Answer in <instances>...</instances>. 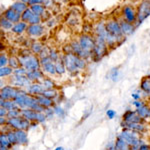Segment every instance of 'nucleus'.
<instances>
[{
  "instance_id": "51",
  "label": "nucleus",
  "mask_w": 150,
  "mask_h": 150,
  "mask_svg": "<svg viewBox=\"0 0 150 150\" xmlns=\"http://www.w3.org/2000/svg\"><path fill=\"white\" fill-rule=\"evenodd\" d=\"M106 115H107V117L109 118V119H113V118L115 117V115H116V112L114 110L109 109V110L106 111Z\"/></svg>"
},
{
  "instance_id": "11",
  "label": "nucleus",
  "mask_w": 150,
  "mask_h": 150,
  "mask_svg": "<svg viewBox=\"0 0 150 150\" xmlns=\"http://www.w3.org/2000/svg\"><path fill=\"white\" fill-rule=\"evenodd\" d=\"M28 96H29V94L27 92H25V91H23V90H18L17 95L14 98V101L16 102L19 108H21V109L26 108V101H27Z\"/></svg>"
},
{
  "instance_id": "22",
  "label": "nucleus",
  "mask_w": 150,
  "mask_h": 150,
  "mask_svg": "<svg viewBox=\"0 0 150 150\" xmlns=\"http://www.w3.org/2000/svg\"><path fill=\"white\" fill-rule=\"evenodd\" d=\"M0 106L5 108L7 111H11L14 109H19L18 105L14 100H0Z\"/></svg>"
},
{
  "instance_id": "30",
  "label": "nucleus",
  "mask_w": 150,
  "mask_h": 150,
  "mask_svg": "<svg viewBox=\"0 0 150 150\" xmlns=\"http://www.w3.org/2000/svg\"><path fill=\"white\" fill-rule=\"evenodd\" d=\"M42 66H43L44 71L47 72V73L52 74V75H54L55 73H56V66H55V64L53 63V61L47 62V63L43 64Z\"/></svg>"
},
{
  "instance_id": "28",
  "label": "nucleus",
  "mask_w": 150,
  "mask_h": 150,
  "mask_svg": "<svg viewBox=\"0 0 150 150\" xmlns=\"http://www.w3.org/2000/svg\"><path fill=\"white\" fill-rule=\"evenodd\" d=\"M11 8L13 9V10H15L17 13L21 14V13H23L26 9H27V6H26V3H24V2H22V1L21 2L19 1V2H15V3L12 4Z\"/></svg>"
},
{
  "instance_id": "31",
  "label": "nucleus",
  "mask_w": 150,
  "mask_h": 150,
  "mask_svg": "<svg viewBox=\"0 0 150 150\" xmlns=\"http://www.w3.org/2000/svg\"><path fill=\"white\" fill-rule=\"evenodd\" d=\"M140 88L142 89V91H144L146 94L150 95V78H145L141 81L140 84Z\"/></svg>"
},
{
  "instance_id": "9",
  "label": "nucleus",
  "mask_w": 150,
  "mask_h": 150,
  "mask_svg": "<svg viewBox=\"0 0 150 150\" xmlns=\"http://www.w3.org/2000/svg\"><path fill=\"white\" fill-rule=\"evenodd\" d=\"M63 62L65 64V67H66V70H68L70 73H74L78 69L75 65L73 53H67L63 58Z\"/></svg>"
},
{
  "instance_id": "41",
  "label": "nucleus",
  "mask_w": 150,
  "mask_h": 150,
  "mask_svg": "<svg viewBox=\"0 0 150 150\" xmlns=\"http://www.w3.org/2000/svg\"><path fill=\"white\" fill-rule=\"evenodd\" d=\"M31 48H32V51L36 53V54H40L41 51L43 50V45L41 44V43L39 42H35V43H33L32 44V46H31Z\"/></svg>"
},
{
  "instance_id": "45",
  "label": "nucleus",
  "mask_w": 150,
  "mask_h": 150,
  "mask_svg": "<svg viewBox=\"0 0 150 150\" xmlns=\"http://www.w3.org/2000/svg\"><path fill=\"white\" fill-rule=\"evenodd\" d=\"M40 22V16L37 15V14H34V15L31 17L30 20L28 21V23L30 25H34V24H39Z\"/></svg>"
},
{
  "instance_id": "40",
  "label": "nucleus",
  "mask_w": 150,
  "mask_h": 150,
  "mask_svg": "<svg viewBox=\"0 0 150 150\" xmlns=\"http://www.w3.org/2000/svg\"><path fill=\"white\" fill-rule=\"evenodd\" d=\"M13 23L11 21H9L8 19L6 18H2L1 19V27L5 30H9V29H12L13 28Z\"/></svg>"
},
{
  "instance_id": "54",
  "label": "nucleus",
  "mask_w": 150,
  "mask_h": 150,
  "mask_svg": "<svg viewBox=\"0 0 150 150\" xmlns=\"http://www.w3.org/2000/svg\"><path fill=\"white\" fill-rule=\"evenodd\" d=\"M7 113H8V111L5 108L3 107L0 108V117H7Z\"/></svg>"
},
{
  "instance_id": "34",
  "label": "nucleus",
  "mask_w": 150,
  "mask_h": 150,
  "mask_svg": "<svg viewBox=\"0 0 150 150\" xmlns=\"http://www.w3.org/2000/svg\"><path fill=\"white\" fill-rule=\"evenodd\" d=\"M41 95L45 96V97H47V98L53 99L57 96V91L54 90V89H45Z\"/></svg>"
},
{
  "instance_id": "19",
  "label": "nucleus",
  "mask_w": 150,
  "mask_h": 150,
  "mask_svg": "<svg viewBox=\"0 0 150 150\" xmlns=\"http://www.w3.org/2000/svg\"><path fill=\"white\" fill-rule=\"evenodd\" d=\"M114 148L116 150H131V147L130 145L125 141L122 137L118 136L116 138V141H115V144H114Z\"/></svg>"
},
{
  "instance_id": "18",
  "label": "nucleus",
  "mask_w": 150,
  "mask_h": 150,
  "mask_svg": "<svg viewBox=\"0 0 150 150\" xmlns=\"http://www.w3.org/2000/svg\"><path fill=\"white\" fill-rule=\"evenodd\" d=\"M27 32H28V34H30L31 36H36V37H38V36L43 34L44 30H43L42 26L39 25V24H34V25L28 26Z\"/></svg>"
},
{
  "instance_id": "2",
  "label": "nucleus",
  "mask_w": 150,
  "mask_h": 150,
  "mask_svg": "<svg viewBox=\"0 0 150 150\" xmlns=\"http://www.w3.org/2000/svg\"><path fill=\"white\" fill-rule=\"evenodd\" d=\"M20 64L22 65L27 71H33V70H38L40 67V61L36 56L30 54H22L19 57Z\"/></svg>"
},
{
  "instance_id": "48",
  "label": "nucleus",
  "mask_w": 150,
  "mask_h": 150,
  "mask_svg": "<svg viewBox=\"0 0 150 150\" xmlns=\"http://www.w3.org/2000/svg\"><path fill=\"white\" fill-rule=\"evenodd\" d=\"M49 57H50V59H51L53 62H54V61H58V54H57V52L55 51L54 49H51V50H50V52H49Z\"/></svg>"
},
{
  "instance_id": "15",
  "label": "nucleus",
  "mask_w": 150,
  "mask_h": 150,
  "mask_svg": "<svg viewBox=\"0 0 150 150\" xmlns=\"http://www.w3.org/2000/svg\"><path fill=\"white\" fill-rule=\"evenodd\" d=\"M123 127H125V129H130L136 132H143L145 131V126L142 123H133V122H123L122 123Z\"/></svg>"
},
{
  "instance_id": "24",
  "label": "nucleus",
  "mask_w": 150,
  "mask_h": 150,
  "mask_svg": "<svg viewBox=\"0 0 150 150\" xmlns=\"http://www.w3.org/2000/svg\"><path fill=\"white\" fill-rule=\"evenodd\" d=\"M123 14H124V17L126 18V20L128 22H134L135 19H136V15H135V12L133 11V9L131 7L126 6L123 10Z\"/></svg>"
},
{
  "instance_id": "21",
  "label": "nucleus",
  "mask_w": 150,
  "mask_h": 150,
  "mask_svg": "<svg viewBox=\"0 0 150 150\" xmlns=\"http://www.w3.org/2000/svg\"><path fill=\"white\" fill-rule=\"evenodd\" d=\"M120 24V27H121V30H122V33L123 35H131L134 31V27L132 26V24L128 21H121L119 23Z\"/></svg>"
},
{
  "instance_id": "57",
  "label": "nucleus",
  "mask_w": 150,
  "mask_h": 150,
  "mask_svg": "<svg viewBox=\"0 0 150 150\" xmlns=\"http://www.w3.org/2000/svg\"><path fill=\"white\" fill-rule=\"evenodd\" d=\"M0 123H1V125L7 124V120L5 119V117H0Z\"/></svg>"
},
{
  "instance_id": "52",
  "label": "nucleus",
  "mask_w": 150,
  "mask_h": 150,
  "mask_svg": "<svg viewBox=\"0 0 150 150\" xmlns=\"http://www.w3.org/2000/svg\"><path fill=\"white\" fill-rule=\"evenodd\" d=\"M45 115H46V117H52L53 114H54V109H51V108H46L44 111Z\"/></svg>"
},
{
  "instance_id": "50",
  "label": "nucleus",
  "mask_w": 150,
  "mask_h": 150,
  "mask_svg": "<svg viewBox=\"0 0 150 150\" xmlns=\"http://www.w3.org/2000/svg\"><path fill=\"white\" fill-rule=\"evenodd\" d=\"M53 109H54L55 114H57L58 116H63L64 115V110L62 109L61 107H59V106H56V107H54Z\"/></svg>"
},
{
  "instance_id": "63",
  "label": "nucleus",
  "mask_w": 150,
  "mask_h": 150,
  "mask_svg": "<svg viewBox=\"0 0 150 150\" xmlns=\"http://www.w3.org/2000/svg\"><path fill=\"white\" fill-rule=\"evenodd\" d=\"M149 1H150V0H149Z\"/></svg>"
},
{
  "instance_id": "36",
  "label": "nucleus",
  "mask_w": 150,
  "mask_h": 150,
  "mask_svg": "<svg viewBox=\"0 0 150 150\" xmlns=\"http://www.w3.org/2000/svg\"><path fill=\"white\" fill-rule=\"evenodd\" d=\"M7 138H8L9 142L11 143V145H15L17 143V136H16V132L15 131H9L7 132Z\"/></svg>"
},
{
  "instance_id": "26",
  "label": "nucleus",
  "mask_w": 150,
  "mask_h": 150,
  "mask_svg": "<svg viewBox=\"0 0 150 150\" xmlns=\"http://www.w3.org/2000/svg\"><path fill=\"white\" fill-rule=\"evenodd\" d=\"M11 146L12 145L7 138V135L5 133H1L0 135V150H8Z\"/></svg>"
},
{
  "instance_id": "12",
  "label": "nucleus",
  "mask_w": 150,
  "mask_h": 150,
  "mask_svg": "<svg viewBox=\"0 0 150 150\" xmlns=\"http://www.w3.org/2000/svg\"><path fill=\"white\" fill-rule=\"evenodd\" d=\"M71 52L73 53V54L77 55V56L81 57V58H87L90 56V53L84 51L83 49H82V47L80 46V44H79V42H72L71 43Z\"/></svg>"
},
{
  "instance_id": "7",
  "label": "nucleus",
  "mask_w": 150,
  "mask_h": 150,
  "mask_svg": "<svg viewBox=\"0 0 150 150\" xmlns=\"http://www.w3.org/2000/svg\"><path fill=\"white\" fill-rule=\"evenodd\" d=\"M150 15V1L144 0L141 2L139 5L138 12H137V17H138V21L140 23L143 20H145Z\"/></svg>"
},
{
  "instance_id": "61",
  "label": "nucleus",
  "mask_w": 150,
  "mask_h": 150,
  "mask_svg": "<svg viewBox=\"0 0 150 150\" xmlns=\"http://www.w3.org/2000/svg\"><path fill=\"white\" fill-rule=\"evenodd\" d=\"M109 150H116V149L114 148V147H111V148H110Z\"/></svg>"
},
{
  "instance_id": "55",
  "label": "nucleus",
  "mask_w": 150,
  "mask_h": 150,
  "mask_svg": "<svg viewBox=\"0 0 150 150\" xmlns=\"http://www.w3.org/2000/svg\"><path fill=\"white\" fill-rule=\"evenodd\" d=\"M133 105L136 107V109L137 108H139V107H141V106H143L144 105V102H142V101H139V100H134V102H133Z\"/></svg>"
},
{
  "instance_id": "33",
  "label": "nucleus",
  "mask_w": 150,
  "mask_h": 150,
  "mask_svg": "<svg viewBox=\"0 0 150 150\" xmlns=\"http://www.w3.org/2000/svg\"><path fill=\"white\" fill-rule=\"evenodd\" d=\"M33 15H34V13H33V11L31 10V8H27L22 14H21V18H22L23 21H25V22H28V21L30 20L31 17H32Z\"/></svg>"
},
{
  "instance_id": "17",
  "label": "nucleus",
  "mask_w": 150,
  "mask_h": 150,
  "mask_svg": "<svg viewBox=\"0 0 150 150\" xmlns=\"http://www.w3.org/2000/svg\"><path fill=\"white\" fill-rule=\"evenodd\" d=\"M4 14H5V18L8 19L9 21H11L12 23H18L19 20H20V14L17 13L12 8L7 9Z\"/></svg>"
},
{
  "instance_id": "13",
  "label": "nucleus",
  "mask_w": 150,
  "mask_h": 150,
  "mask_svg": "<svg viewBox=\"0 0 150 150\" xmlns=\"http://www.w3.org/2000/svg\"><path fill=\"white\" fill-rule=\"evenodd\" d=\"M12 84L16 87H28L31 85V81L27 78V76H17L15 75L13 79L11 80Z\"/></svg>"
},
{
  "instance_id": "59",
  "label": "nucleus",
  "mask_w": 150,
  "mask_h": 150,
  "mask_svg": "<svg viewBox=\"0 0 150 150\" xmlns=\"http://www.w3.org/2000/svg\"><path fill=\"white\" fill-rule=\"evenodd\" d=\"M55 150H64V149H63V147H57Z\"/></svg>"
},
{
  "instance_id": "39",
  "label": "nucleus",
  "mask_w": 150,
  "mask_h": 150,
  "mask_svg": "<svg viewBox=\"0 0 150 150\" xmlns=\"http://www.w3.org/2000/svg\"><path fill=\"white\" fill-rule=\"evenodd\" d=\"M31 10L33 11L34 14H37V15H41V14L44 12V7L41 4H35V5H32L31 6Z\"/></svg>"
},
{
  "instance_id": "10",
  "label": "nucleus",
  "mask_w": 150,
  "mask_h": 150,
  "mask_svg": "<svg viewBox=\"0 0 150 150\" xmlns=\"http://www.w3.org/2000/svg\"><path fill=\"white\" fill-rule=\"evenodd\" d=\"M123 120H124V122H133V123H141L143 121V119L137 114L136 111H131V110H128L124 113Z\"/></svg>"
},
{
  "instance_id": "60",
  "label": "nucleus",
  "mask_w": 150,
  "mask_h": 150,
  "mask_svg": "<svg viewBox=\"0 0 150 150\" xmlns=\"http://www.w3.org/2000/svg\"><path fill=\"white\" fill-rule=\"evenodd\" d=\"M22 2H24V3H28L29 2V0H21Z\"/></svg>"
},
{
  "instance_id": "20",
  "label": "nucleus",
  "mask_w": 150,
  "mask_h": 150,
  "mask_svg": "<svg viewBox=\"0 0 150 150\" xmlns=\"http://www.w3.org/2000/svg\"><path fill=\"white\" fill-rule=\"evenodd\" d=\"M27 78L30 81H35V80H43L44 79V75H43V72L38 70H33V71H28L27 73Z\"/></svg>"
},
{
  "instance_id": "25",
  "label": "nucleus",
  "mask_w": 150,
  "mask_h": 150,
  "mask_svg": "<svg viewBox=\"0 0 150 150\" xmlns=\"http://www.w3.org/2000/svg\"><path fill=\"white\" fill-rule=\"evenodd\" d=\"M35 97H36V99H37L38 103H39L42 107H44L45 109H46V108H50L52 106V103H53L52 99L47 98L43 95H38V96H35Z\"/></svg>"
},
{
  "instance_id": "49",
  "label": "nucleus",
  "mask_w": 150,
  "mask_h": 150,
  "mask_svg": "<svg viewBox=\"0 0 150 150\" xmlns=\"http://www.w3.org/2000/svg\"><path fill=\"white\" fill-rule=\"evenodd\" d=\"M110 76H111V78H112L114 81L117 80V78H118V69L117 68H113L112 70H111Z\"/></svg>"
},
{
  "instance_id": "4",
  "label": "nucleus",
  "mask_w": 150,
  "mask_h": 150,
  "mask_svg": "<svg viewBox=\"0 0 150 150\" xmlns=\"http://www.w3.org/2000/svg\"><path fill=\"white\" fill-rule=\"evenodd\" d=\"M106 41L103 39L100 36H97L95 39V47H94V55L97 59H100V58L103 57V55L105 54L106 52Z\"/></svg>"
},
{
  "instance_id": "29",
  "label": "nucleus",
  "mask_w": 150,
  "mask_h": 150,
  "mask_svg": "<svg viewBox=\"0 0 150 150\" xmlns=\"http://www.w3.org/2000/svg\"><path fill=\"white\" fill-rule=\"evenodd\" d=\"M26 29H27V25H26L25 22H18V23H15V25L13 26V28H12L11 30H12V32L20 34V33H22Z\"/></svg>"
},
{
  "instance_id": "1",
  "label": "nucleus",
  "mask_w": 150,
  "mask_h": 150,
  "mask_svg": "<svg viewBox=\"0 0 150 150\" xmlns=\"http://www.w3.org/2000/svg\"><path fill=\"white\" fill-rule=\"evenodd\" d=\"M122 137L125 141L131 147V150H139L140 146H141V140H140L139 133L136 131H133L130 129H124L119 135Z\"/></svg>"
},
{
  "instance_id": "62",
  "label": "nucleus",
  "mask_w": 150,
  "mask_h": 150,
  "mask_svg": "<svg viewBox=\"0 0 150 150\" xmlns=\"http://www.w3.org/2000/svg\"><path fill=\"white\" fill-rule=\"evenodd\" d=\"M148 78H150V74H149V77H148Z\"/></svg>"
},
{
  "instance_id": "56",
  "label": "nucleus",
  "mask_w": 150,
  "mask_h": 150,
  "mask_svg": "<svg viewBox=\"0 0 150 150\" xmlns=\"http://www.w3.org/2000/svg\"><path fill=\"white\" fill-rule=\"evenodd\" d=\"M139 150H150V146L148 144H142Z\"/></svg>"
},
{
  "instance_id": "3",
  "label": "nucleus",
  "mask_w": 150,
  "mask_h": 150,
  "mask_svg": "<svg viewBox=\"0 0 150 150\" xmlns=\"http://www.w3.org/2000/svg\"><path fill=\"white\" fill-rule=\"evenodd\" d=\"M7 125L15 130H27L30 126V121L20 116V117L7 119Z\"/></svg>"
},
{
  "instance_id": "35",
  "label": "nucleus",
  "mask_w": 150,
  "mask_h": 150,
  "mask_svg": "<svg viewBox=\"0 0 150 150\" xmlns=\"http://www.w3.org/2000/svg\"><path fill=\"white\" fill-rule=\"evenodd\" d=\"M11 73H14V70L13 68H11L10 66H5V67H1L0 68V76L1 77H5L10 75Z\"/></svg>"
},
{
  "instance_id": "8",
  "label": "nucleus",
  "mask_w": 150,
  "mask_h": 150,
  "mask_svg": "<svg viewBox=\"0 0 150 150\" xmlns=\"http://www.w3.org/2000/svg\"><path fill=\"white\" fill-rule=\"evenodd\" d=\"M18 92V89L12 86H5L1 88V92H0V98L2 100H14Z\"/></svg>"
},
{
  "instance_id": "32",
  "label": "nucleus",
  "mask_w": 150,
  "mask_h": 150,
  "mask_svg": "<svg viewBox=\"0 0 150 150\" xmlns=\"http://www.w3.org/2000/svg\"><path fill=\"white\" fill-rule=\"evenodd\" d=\"M74 62H75V65H76V67L78 69L85 68L86 63H85V61H84L83 58H81V57H79V56H77V55L74 54Z\"/></svg>"
},
{
  "instance_id": "47",
  "label": "nucleus",
  "mask_w": 150,
  "mask_h": 150,
  "mask_svg": "<svg viewBox=\"0 0 150 150\" xmlns=\"http://www.w3.org/2000/svg\"><path fill=\"white\" fill-rule=\"evenodd\" d=\"M46 115H45V113L43 112H38L37 113V119H36V122H39V123H42L44 122L45 120H46Z\"/></svg>"
},
{
  "instance_id": "43",
  "label": "nucleus",
  "mask_w": 150,
  "mask_h": 150,
  "mask_svg": "<svg viewBox=\"0 0 150 150\" xmlns=\"http://www.w3.org/2000/svg\"><path fill=\"white\" fill-rule=\"evenodd\" d=\"M21 116V110L19 109H14V110H11V111H8L7 113V117L9 118H16V117H20Z\"/></svg>"
},
{
  "instance_id": "37",
  "label": "nucleus",
  "mask_w": 150,
  "mask_h": 150,
  "mask_svg": "<svg viewBox=\"0 0 150 150\" xmlns=\"http://www.w3.org/2000/svg\"><path fill=\"white\" fill-rule=\"evenodd\" d=\"M55 66H56V73L58 74H63L66 71V67L63 61H57L55 63Z\"/></svg>"
},
{
  "instance_id": "16",
  "label": "nucleus",
  "mask_w": 150,
  "mask_h": 150,
  "mask_svg": "<svg viewBox=\"0 0 150 150\" xmlns=\"http://www.w3.org/2000/svg\"><path fill=\"white\" fill-rule=\"evenodd\" d=\"M37 113L36 111L29 109V108H24L21 109V116L24 117L25 119L29 120V121H36L37 119Z\"/></svg>"
},
{
  "instance_id": "53",
  "label": "nucleus",
  "mask_w": 150,
  "mask_h": 150,
  "mask_svg": "<svg viewBox=\"0 0 150 150\" xmlns=\"http://www.w3.org/2000/svg\"><path fill=\"white\" fill-rule=\"evenodd\" d=\"M43 2H45V0H29L28 4H30V5L32 6V5H35V4H41V3H43Z\"/></svg>"
},
{
  "instance_id": "5",
  "label": "nucleus",
  "mask_w": 150,
  "mask_h": 150,
  "mask_svg": "<svg viewBox=\"0 0 150 150\" xmlns=\"http://www.w3.org/2000/svg\"><path fill=\"white\" fill-rule=\"evenodd\" d=\"M106 29L112 36H114L117 40H120L123 37V33L120 27V24L116 21H110L106 24Z\"/></svg>"
},
{
  "instance_id": "42",
  "label": "nucleus",
  "mask_w": 150,
  "mask_h": 150,
  "mask_svg": "<svg viewBox=\"0 0 150 150\" xmlns=\"http://www.w3.org/2000/svg\"><path fill=\"white\" fill-rule=\"evenodd\" d=\"M41 84L44 87V89H53V87H54V83L52 82V80H50V79H48V78L43 79Z\"/></svg>"
},
{
  "instance_id": "44",
  "label": "nucleus",
  "mask_w": 150,
  "mask_h": 150,
  "mask_svg": "<svg viewBox=\"0 0 150 150\" xmlns=\"http://www.w3.org/2000/svg\"><path fill=\"white\" fill-rule=\"evenodd\" d=\"M27 73H28V71L24 68V67H20V68L14 70V74L17 75V76H26Z\"/></svg>"
},
{
  "instance_id": "58",
  "label": "nucleus",
  "mask_w": 150,
  "mask_h": 150,
  "mask_svg": "<svg viewBox=\"0 0 150 150\" xmlns=\"http://www.w3.org/2000/svg\"><path fill=\"white\" fill-rule=\"evenodd\" d=\"M132 97L135 99V100H138V99H140V95H138L137 93H133L132 94Z\"/></svg>"
},
{
  "instance_id": "23",
  "label": "nucleus",
  "mask_w": 150,
  "mask_h": 150,
  "mask_svg": "<svg viewBox=\"0 0 150 150\" xmlns=\"http://www.w3.org/2000/svg\"><path fill=\"white\" fill-rule=\"evenodd\" d=\"M16 136H17V143L20 145H25L28 143L27 133L25 130H15Z\"/></svg>"
},
{
  "instance_id": "14",
  "label": "nucleus",
  "mask_w": 150,
  "mask_h": 150,
  "mask_svg": "<svg viewBox=\"0 0 150 150\" xmlns=\"http://www.w3.org/2000/svg\"><path fill=\"white\" fill-rule=\"evenodd\" d=\"M44 90V87L41 83H33L28 87V94L32 96H38L41 95Z\"/></svg>"
},
{
  "instance_id": "27",
  "label": "nucleus",
  "mask_w": 150,
  "mask_h": 150,
  "mask_svg": "<svg viewBox=\"0 0 150 150\" xmlns=\"http://www.w3.org/2000/svg\"><path fill=\"white\" fill-rule=\"evenodd\" d=\"M136 112H137V114L142 118V119L150 118V108L147 105H145V104L143 106H141V107L137 108Z\"/></svg>"
},
{
  "instance_id": "38",
  "label": "nucleus",
  "mask_w": 150,
  "mask_h": 150,
  "mask_svg": "<svg viewBox=\"0 0 150 150\" xmlns=\"http://www.w3.org/2000/svg\"><path fill=\"white\" fill-rule=\"evenodd\" d=\"M9 65H10L11 68L13 69H17L19 68V64H20V61H19V58H16L15 56H11L9 58Z\"/></svg>"
},
{
  "instance_id": "6",
  "label": "nucleus",
  "mask_w": 150,
  "mask_h": 150,
  "mask_svg": "<svg viewBox=\"0 0 150 150\" xmlns=\"http://www.w3.org/2000/svg\"><path fill=\"white\" fill-rule=\"evenodd\" d=\"M79 44H80V46L84 51L91 54L94 50V47H95V40H93L88 35H82L80 39H79Z\"/></svg>"
},
{
  "instance_id": "46",
  "label": "nucleus",
  "mask_w": 150,
  "mask_h": 150,
  "mask_svg": "<svg viewBox=\"0 0 150 150\" xmlns=\"http://www.w3.org/2000/svg\"><path fill=\"white\" fill-rule=\"evenodd\" d=\"M8 62H9V59H7L6 55L2 53L1 56H0V66H1V67H5L6 64L8 63Z\"/></svg>"
}]
</instances>
